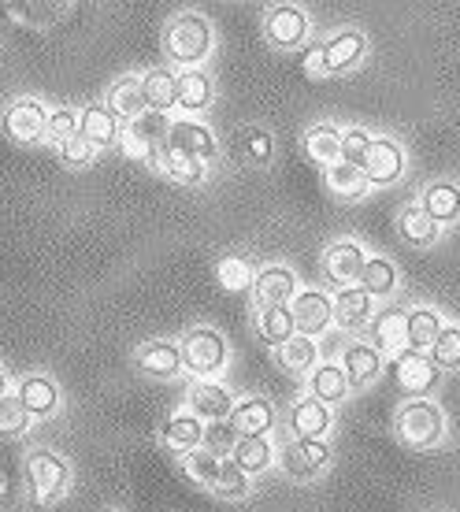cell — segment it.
Masks as SVG:
<instances>
[{
    "label": "cell",
    "mask_w": 460,
    "mask_h": 512,
    "mask_svg": "<svg viewBox=\"0 0 460 512\" xmlns=\"http://www.w3.org/2000/svg\"><path fill=\"white\" fill-rule=\"evenodd\" d=\"M216 34L201 12H179L171 15V23L164 26V52L171 64H179L182 71L201 67L212 56Z\"/></svg>",
    "instance_id": "cell-1"
},
{
    "label": "cell",
    "mask_w": 460,
    "mask_h": 512,
    "mask_svg": "<svg viewBox=\"0 0 460 512\" xmlns=\"http://www.w3.org/2000/svg\"><path fill=\"white\" fill-rule=\"evenodd\" d=\"M394 431L397 438L412 449H435L442 438H446V416L438 409L431 397H420V401H405L394 416Z\"/></svg>",
    "instance_id": "cell-2"
},
{
    "label": "cell",
    "mask_w": 460,
    "mask_h": 512,
    "mask_svg": "<svg viewBox=\"0 0 460 512\" xmlns=\"http://www.w3.org/2000/svg\"><path fill=\"white\" fill-rule=\"evenodd\" d=\"M179 346H182L186 368H190L193 375H201V379L227 368V353H230L227 338L219 331H212V327H193V331H186V338H182Z\"/></svg>",
    "instance_id": "cell-3"
},
{
    "label": "cell",
    "mask_w": 460,
    "mask_h": 512,
    "mask_svg": "<svg viewBox=\"0 0 460 512\" xmlns=\"http://www.w3.org/2000/svg\"><path fill=\"white\" fill-rule=\"evenodd\" d=\"M279 468L297 483H312L331 468V446L327 442H312V438H290L279 449Z\"/></svg>",
    "instance_id": "cell-4"
},
{
    "label": "cell",
    "mask_w": 460,
    "mask_h": 512,
    "mask_svg": "<svg viewBox=\"0 0 460 512\" xmlns=\"http://www.w3.org/2000/svg\"><path fill=\"white\" fill-rule=\"evenodd\" d=\"M390 372H394L397 390L409 394V401H420V397L435 394L438 379H442V372L435 368V360L427 357V353H416V349H405L401 357H394Z\"/></svg>",
    "instance_id": "cell-5"
},
{
    "label": "cell",
    "mask_w": 460,
    "mask_h": 512,
    "mask_svg": "<svg viewBox=\"0 0 460 512\" xmlns=\"http://www.w3.org/2000/svg\"><path fill=\"white\" fill-rule=\"evenodd\" d=\"M360 171H364L368 186H394V182L405 179V149L394 138L379 134V138H371V149Z\"/></svg>",
    "instance_id": "cell-6"
},
{
    "label": "cell",
    "mask_w": 460,
    "mask_h": 512,
    "mask_svg": "<svg viewBox=\"0 0 460 512\" xmlns=\"http://www.w3.org/2000/svg\"><path fill=\"white\" fill-rule=\"evenodd\" d=\"M26 475L38 501H56L67 490V461L52 449H34L26 457Z\"/></svg>",
    "instance_id": "cell-7"
},
{
    "label": "cell",
    "mask_w": 460,
    "mask_h": 512,
    "mask_svg": "<svg viewBox=\"0 0 460 512\" xmlns=\"http://www.w3.org/2000/svg\"><path fill=\"white\" fill-rule=\"evenodd\" d=\"M264 38L275 49H301L308 38V12L297 4H275L264 15Z\"/></svg>",
    "instance_id": "cell-8"
},
{
    "label": "cell",
    "mask_w": 460,
    "mask_h": 512,
    "mask_svg": "<svg viewBox=\"0 0 460 512\" xmlns=\"http://www.w3.org/2000/svg\"><path fill=\"white\" fill-rule=\"evenodd\" d=\"M368 331H371V346L379 349L383 357H401L409 349V308L401 305L379 308Z\"/></svg>",
    "instance_id": "cell-9"
},
{
    "label": "cell",
    "mask_w": 460,
    "mask_h": 512,
    "mask_svg": "<svg viewBox=\"0 0 460 512\" xmlns=\"http://www.w3.org/2000/svg\"><path fill=\"white\" fill-rule=\"evenodd\" d=\"M49 108L38 97H19L4 108V134L12 141H45Z\"/></svg>",
    "instance_id": "cell-10"
},
{
    "label": "cell",
    "mask_w": 460,
    "mask_h": 512,
    "mask_svg": "<svg viewBox=\"0 0 460 512\" xmlns=\"http://www.w3.org/2000/svg\"><path fill=\"white\" fill-rule=\"evenodd\" d=\"M286 423H290V435L294 438H312V442H327V435H331V423H334V412L331 405H323L320 397H297L294 405H290V416H286Z\"/></svg>",
    "instance_id": "cell-11"
},
{
    "label": "cell",
    "mask_w": 460,
    "mask_h": 512,
    "mask_svg": "<svg viewBox=\"0 0 460 512\" xmlns=\"http://www.w3.org/2000/svg\"><path fill=\"white\" fill-rule=\"evenodd\" d=\"M297 294H301V286H297V275L286 268V264H268V268L256 271V282H253L256 308L294 305Z\"/></svg>",
    "instance_id": "cell-12"
},
{
    "label": "cell",
    "mask_w": 460,
    "mask_h": 512,
    "mask_svg": "<svg viewBox=\"0 0 460 512\" xmlns=\"http://www.w3.org/2000/svg\"><path fill=\"white\" fill-rule=\"evenodd\" d=\"M186 405H190V412L197 416V420L205 423H223L234 416V394H230L227 386L216 383V379H197V383L190 386V394H186Z\"/></svg>",
    "instance_id": "cell-13"
},
{
    "label": "cell",
    "mask_w": 460,
    "mask_h": 512,
    "mask_svg": "<svg viewBox=\"0 0 460 512\" xmlns=\"http://www.w3.org/2000/svg\"><path fill=\"white\" fill-rule=\"evenodd\" d=\"M364 264H368V253H364V245L360 242H334L327 245V253H323V275L331 282H338V286H353V282H360V275H364Z\"/></svg>",
    "instance_id": "cell-14"
},
{
    "label": "cell",
    "mask_w": 460,
    "mask_h": 512,
    "mask_svg": "<svg viewBox=\"0 0 460 512\" xmlns=\"http://www.w3.org/2000/svg\"><path fill=\"white\" fill-rule=\"evenodd\" d=\"M167 145H175V149L197 156V160H205V164H212L219 156V141H216V134H212V127H205L201 119H193V116L171 119V138H167Z\"/></svg>",
    "instance_id": "cell-15"
},
{
    "label": "cell",
    "mask_w": 460,
    "mask_h": 512,
    "mask_svg": "<svg viewBox=\"0 0 460 512\" xmlns=\"http://www.w3.org/2000/svg\"><path fill=\"white\" fill-rule=\"evenodd\" d=\"M290 308H294L297 334H308V338L323 334L334 323V297L327 290H301Z\"/></svg>",
    "instance_id": "cell-16"
},
{
    "label": "cell",
    "mask_w": 460,
    "mask_h": 512,
    "mask_svg": "<svg viewBox=\"0 0 460 512\" xmlns=\"http://www.w3.org/2000/svg\"><path fill=\"white\" fill-rule=\"evenodd\" d=\"M371 320H375V297L364 286H345V290L334 294V323L342 331L357 334L364 327H371Z\"/></svg>",
    "instance_id": "cell-17"
},
{
    "label": "cell",
    "mask_w": 460,
    "mask_h": 512,
    "mask_svg": "<svg viewBox=\"0 0 460 512\" xmlns=\"http://www.w3.org/2000/svg\"><path fill=\"white\" fill-rule=\"evenodd\" d=\"M205 420H197L190 409L186 412H171L164 423H160V442H164L171 453H179V457H186V453H193V449L205 446Z\"/></svg>",
    "instance_id": "cell-18"
},
{
    "label": "cell",
    "mask_w": 460,
    "mask_h": 512,
    "mask_svg": "<svg viewBox=\"0 0 460 512\" xmlns=\"http://www.w3.org/2000/svg\"><path fill=\"white\" fill-rule=\"evenodd\" d=\"M368 52V38L360 30H338L323 41V60H327V71L331 75H342V71H353V67L364 60Z\"/></svg>",
    "instance_id": "cell-19"
},
{
    "label": "cell",
    "mask_w": 460,
    "mask_h": 512,
    "mask_svg": "<svg viewBox=\"0 0 460 512\" xmlns=\"http://www.w3.org/2000/svg\"><path fill=\"white\" fill-rule=\"evenodd\" d=\"M78 134L90 141L93 149H104V145H115L123 127H119V116H115L108 104H90L78 112Z\"/></svg>",
    "instance_id": "cell-20"
},
{
    "label": "cell",
    "mask_w": 460,
    "mask_h": 512,
    "mask_svg": "<svg viewBox=\"0 0 460 512\" xmlns=\"http://www.w3.org/2000/svg\"><path fill=\"white\" fill-rule=\"evenodd\" d=\"M342 368L357 390L360 386H371L383 375V353L371 346V342H349L342 349Z\"/></svg>",
    "instance_id": "cell-21"
},
{
    "label": "cell",
    "mask_w": 460,
    "mask_h": 512,
    "mask_svg": "<svg viewBox=\"0 0 460 512\" xmlns=\"http://www.w3.org/2000/svg\"><path fill=\"white\" fill-rule=\"evenodd\" d=\"M15 397L23 401V409L30 412V420H45L60 409V390L49 375H23V383L15 390Z\"/></svg>",
    "instance_id": "cell-22"
},
{
    "label": "cell",
    "mask_w": 460,
    "mask_h": 512,
    "mask_svg": "<svg viewBox=\"0 0 460 512\" xmlns=\"http://www.w3.org/2000/svg\"><path fill=\"white\" fill-rule=\"evenodd\" d=\"M108 108H112L115 116L123 119V123H134L149 112V101H145V86H141V75H123L112 82V90H108Z\"/></svg>",
    "instance_id": "cell-23"
},
{
    "label": "cell",
    "mask_w": 460,
    "mask_h": 512,
    "mask_svg": "<svg viewBox=\"0 0 460 512\" xmlns=\"http://www.w3.org/2000/svg\"><path fill=\"white\" fill-rule=\"evenodd\" d=\"M138 368L145 375H156V379H175V375L186 368V360H182V346L179 342H145L138 349Z\"/></svg>",
    "instance_id": "cell-24"
},
{
    "label": "cell",
    "mask_w": 460,
    "mask_h": 512,
    "mask_svg": "<svg viewBox=\"0 0 460 512\" xmlns=\"http://www.w3.org/2000/svg\"><path fill=\"white\" fill-rule=\"evenodd\" d=\"M349 390H353V383H349V375H345L342 364H334V360L316 364V372L308 375V394L320 397L323 405H338V401H345Z\"/></svg>",
    "instance_id": "cell-25"
},
{
    "label": "cell",
    "mask_w": 460,
    "mask_h": 512,
    "mask_svg": "<svg viewBox=\"0 0 460 512\" xmlns=\"http://www.w3.org/2000/svg\"><path fill=\"white\" fill-rule=\"evenodd\" d=\"M420 208L438 227H449L460 219V186L457 182H431L420 197Z\"/></svg>",
    "instance_id": "cell-26"
},
{
    "label": "cell",
    "mask_w": 460,
    "mask_h": 512,
    "mask_svg": "<svg viewBox=\"0 0 460 512\" xmlns=\"http://www.w3.org/2000/svg\"><path fill=\"white\" fill-rule=\"evenodd\" d=\"M234 431L238 435H268L271 427H275V405H271L268 397H245L234 405Z\"/></svg>",
    "instance_id": "cell-27"
},
{
    "label": "cell",
    "mask_w": 460,
    "mask_h": 512,
    "mask_svg": "<svg viewBox=\"0 0 460 512\" xmlns=\"http://www.w3.org/2000/svg\"><path fill=\"white\" fill-rule=\"evenodd\" d=\"M141 86H145V101H149V112H164L179 104V71L171 67H153L141 75Z\"/></svg>",
    "instance_id": "cell-28"
},
{
    "label": "cell",
    "mask_w": 460,
    "mask_h": 512,
    "mask_svg": "<svg viewBox=\"0 0 460 512\" xmlns=\"http://www.w3.org/2000/svg\"><path fill=\"white\" fill-rule=\"evenodd\" d=\"M230 461L253 479V475H264L271 464H275V446H271L268 435H242L238 438V446H234V457H230Z\"/></svg>",
    "instance_id": "cell-29"
},
{
    "label": "cell",
    "mask_w": 460,
    "mask_h": 512,
    "mask_svg": "<svg viewBox=\"0 0 460 512\" xmlns=\"http://www.w3.org/2000/svg\"><path fill=\"white\" fill-rule=\"evenodd\" d=\"M256 334L268 342V346L282 349L290 338L297 334V320H294V308L279 305V308H256Z\"/></svg>",
    "instance_id": "cell-30"
},
{
    "label": "cell",
    "mask_w": 460,
    "mask_h": 512,
    "mask_svg": "<svg viewBox=\"0 0 460 512\" xmlns=\"http://www.w3.org/2000/svg\"><path fill=\"white\" fill-rule=\"evenodd\" d=\"M438 231H442V227H438L420 205H405L397 212V234L409 245H416V249H431V245L438 242Z\"/></svg>",
    "instance_id": "cell-31"
},
{
    "label": "cell",
    "mask_w": 460,
    "mask_h": 512,
    "mask_svg": "<svg viewBox=\"0 0 460 512\" xmlns=\"http://www.w3.org/2000/svg\"><path fill=\"white\" fill-rule=\"evenodd\" d=\"M275 353H279L282 372H290V375H312L316 364H320V346H316V338H308V334H294V338L282 349H275Z\"/></svg>",
    "instance_id": "cell-32"
},
{
    "label": "cell",
    "mask_w": 460,
    "mask_h": 512,
    "mask_svg": "<svg viewBox=\"0 0 460 512\" xmlns=\"http://www.w3.org/2000/svg\"><path fill=\"white\" fill-rule=\"evenodd\" d=\"M212 78L208 71L201 67H193V71H179V108L186 116H197V112H205L208 104H212Z\"/></svg>",
    "instance_id": "cell-33"
},
{
    "label": "cell",
    "mask_w": 460,
    "mask_h": 512,
    "mask_svg": "<svg viewBox=\"0 0 460 512\" xmlns=\"http://www.w3.org/2000/svg\"><path fill=\"white\" fill-rule=\"evenodd\" d=\"M305 153L308 160H316L320 167H334L342 160V130L334 123H316L305 134Z\"/></svg>",
    "instance_id": "cell-34"
},
{
    "label": "cell",
    "mask_w": 460,
    "mask_h": 512,
    "mask_svg": "<svg viewBox=\"0 0 460 512\" xmlns=\"http://www.w3.org/2000/svg\"><path fill=\"white\" fill-rule=\"evenodd\" d=\"M160 171H164L167 179L182 182V186H197V182L205 179L208 164L190 153H182V149H175V145H164L160 149Z\"/></svg>",
    "instance_id": "cell-35"
},
{
    "label": "cell",
    "mask_w": 460,
    "mask_h": 512,
    "mask_svg": "<svg viewBox=\"0 0 460 512\" xmlns=\"http://www.w3.org/2000/svg\"><path fill=\"white\" fill-rule=\"evenodd\" d=\"M442 312L431 305H416L409 308V349L416 353H427V349L435 346V338L442 334Z\"/></svg>",
    "instance_id": "cell-36"
},
{
    "label": "cell",
    "mask_w": 460,
    "mask_h": 512,
    "mask_svg": "<svg viewBox=\"0 0 460 512\" xmlns=\"http://www.w3.org/2000/svg\"><path fill=\"white\" fill-rule=\"evenodd\" d=\"M323 179H327V190H331L338 201H360V197H368V179H364V171L353 164H345V160L327 167Z\"/></svg>",
    "instance_id": "cell-37"
},
{
    "label": "cell",
    "mask_w": 460,
    "mask_h": 512,
    "mask_svg": "<svg viewBox=\"0 0 460 512\" xmlns=\"http://www.w3.org/2000/svg\"><path fill=\"white\" fill-rule=\"evenodd\" d=\"M397 264L394 260H386V256H368V264H364V275H360V286L368 290L371 297H390L397 290Z\"/></svg>",
    "instance_id": "cell-38"
},
{
    "label": "cell",
    "mask_w": 460,
    "mask_h": 512,
    "mask_svg": "<svg viewBox=\"0 0 460 512\" xmlns=\"http://www.w3.org/2000/svg\"><path fill=\"white\" fill-rule=\"evenodd\" d=\"M216 282L223 290H230V294H242V290H253L256 268L249 264V256L230 253L216 264Z\"/></svg>",
    "instance_id": "cell-39"
},
{
    "label": "cell",
    "mask_w": 460,
    "mask_h": 512,
    "mask_svg": "<svg viewBox=\"0 0 460 512\" xmlns=\"http://www.w3.org/2000/svg\"><path fill=\"white\" fill-rule=\"evenodd\" d=\"M182 472H186V479H193L197 487H216V479L219 472H223V461H219L216 453H208L205 446L201 449H193V453H186L182 457Z\"/></svg>",
    "instance_id": "cell-40"
},
{
    "label": "cell",
    "mask_w": 460,
    "mask_h": 512,
    "mask_svg": "<svg viewBox=\"0 0 460 512\" xmlns=\"http://www.w3.org/2000/svg\"><path fill=\"white\" fill-rule=\"evenodd\" d=\"M427 357L435 360L438 372H460V327L446 323L442 334L435 338V346L427 349Z\"/></svg>",
    "instance_id": "cell-41"
},
{
    "label": "cell",
    "mask_w": 460,
    "mask_h": 512,
    "mask_svg": "<svg viewBox=\"0 0 460 512\" xmlns=\"http://www.w3.org/2000/svg\"><path fill=\"white\" fill-rule=\"evenodd\" d=\"M8 12L19 19V23H34V26H49V23H60V15L71 12V4H38V0H12L8 4Z\"/></svg>",
    "instance_id": "cell-42"
},
{
    "label": "cell",
    "mask_w": 460,
    "mask_h": 512,
    "mask_svg": "<svg viewBox=\"0 0 460 512\" xmlns=\"http://www.w3.org/2000/svg\"><path fill=\"white\" fill-rule=\"evenodd\" d=\"M238 149H242V156L249 160V164H268L271 153H275V141H271V134L264 127H249L242 130V138H238Z\"/></svg>",
    "instance_id": "cell-43"
},
{
    "label": "cell",
    "mask_w": 460,
    "mask_h": 512,
    "mask_svg": "<svg viewBox=\"0 0 460 512\" xmlns=\"http://www.w3.org/2000/svg\"><path fill=\"white\" fill-rule=\"evenodd\" d=\"M238 431H234V423L223 420V423H208L205 427V449L208 453H216L219 461H230L234 457V446H238Z\"/></svg>",
    "instance_id": "cell-44"
},
{
    "label": "cell",
    "mask_w": 460,
    "mask_h": 512,
    "mask_svg": "<svg viewBox=\"0 0 460 512\" xmlns=\"http://www.w3.org/2000/svg\"><path fill=\"white\" fill-rule=\"evenodd\" d=\"M212 494H219V498H227V501L249 498V475H245L234 461H223V472H219Z\"/></svg>",
    "instance_id": "cell-45"
},
{
    "label": "cell",
    "mask_w": 460,
    "mask_h": 512,
    "mask_svg": "<svg viewBox=\"0 0 460 512\" xmlns=\"http://www.w3.org/2000/svg\"><path fill=\"white\" fill-rule=\"evenodd\" d=\"M138 138H145L149 145H156V149H164L167 138H171V119L164 116V112H145L141 119H134V123H127Z\"/></svg>",
    "instance_id": "cell-46"
},
{
    "label": "cell",
    "mask_w": 460,
    "mask_h": 512,
    "mask_svg": "<svg viewBox=\"0 0 460 512\" xmlns=\"http://www.w3.org/2000/svg\"><path fill=\"white\" fill-rule=\"evenodd\" d=\"M119 153L127 156V160H134V164L160 167V149H156V145H149L145 138H138L130 127H123V134H119Z\"/></svg>",
    "instance_id": "cell-47"
},
{
    "label": "cell",
    "mask_w": 460,
    "mask_h": 512,
    "mask_svg": "<svg viewBox=\"0 0 460 512\" xmlns=\"http://www.w3.org/2000/svg\"><path fill=\"white\" fill-rule=\"evenodd\" d=\"M78 134V112L75 108H52L49 112V127H45V141L52 145H64Z\"/></svg>",
    "instance_id": "cell-48"
},
{
    "label": "cell",
    "mask_w": 460,
    "mask_h": 512,
    "mask_svg": "<svg viewBox=\"0 0 460 512\" xmlns=\"http://www.w3.org/2000/svg\"><path fill=\"white\" fill-rule=\"evenodd\" d=\"M30 427V412L23 409V401L15 394H8L0 401V435H23Z\"/></svg>",
    "instance_id": "cell-49"
},
{
    "label": "cell",
    "mask_w": 460,
    "mask_h": 512,
    "mask_svg": "<svg viewBox=\"0 0 460 512\" xmlns=\"http://www.w3.org/2000/svg\"><path fill=\"white\" fill-rule=\"evenodd\" d=\"M371 138H375V134H368L364 127L342 130V160L345 164H353V167L364 164V156H368V149H371Z\"/></svg>",
    "instance_id": "cell-50"
},
{
    "label": "cell",
    "mask_w": 460,
    "mask_h": 512,
    "mask_svg": "<svg viewBox=\"0 0 460 512\" xmlns=\"http://www.w3.org/2000/svg\"><path fill=\"white\" fill-rule=\"evenodd\" d=\"M93 156H97V149H93L82 134H75L71 141H64V145H60V160H64V164H71V167H86Z\"/></svg>",
    "instance_id": "cell-51"
},
{
    "label": "cell",
    "mask_w": 460,
    "mask_h": 512,
    "mask_svg": "<svg viewBox=\"0 0 460 512\" xmlns=\"http://www.w3.org/2000/svg\"><path fill=\"white\" fill-rule=\"evenodd\" d=\"M301 71H305V78H312V82L331 78V71H327V60H323V45H312V49H305V56H301Z\"/></svg>",
    "instance_id": "cell-52"
},
{
    "label": "cell",
    "mask_w": 460,
    "mask_h": 512,
    "mask_svg": "<svg viewBox=\"0 0 460 512\" xmlns=\"http://www.w3.org/2000/svg\"><path fill=\"white\" fill-rule=\"evenodd\" d=\"M8 394H12V383H8V372L0 368V401H4Z\"/></svg>",
    "instance_id": "cell-53"
},
{
    "label": "cell",
    "mask_w": 460,
    "mask_h": 512,
    "mask_svg": "<svg viewBox=\"0 0 460 512\" xmlns=\"http://www.w3.org/2000/svg\"><path fill=\"white\" fill-rule=\"evenodd\" d=\"M4 494H8V475L0 472V498H4Z\"/></svg>",
    "instance_id": "cell-54"
}]
</instances>
